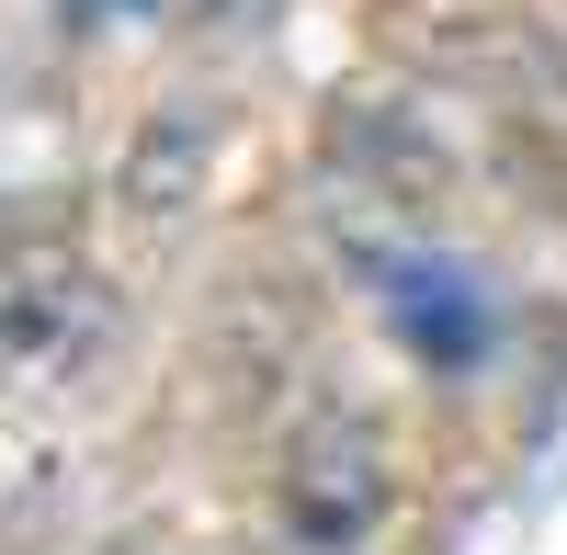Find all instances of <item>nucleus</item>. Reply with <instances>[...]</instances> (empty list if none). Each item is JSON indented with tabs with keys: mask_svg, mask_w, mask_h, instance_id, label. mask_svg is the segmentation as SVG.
Returning a JSON list of instances; mask_svg holds the SVG:
<instances>
[{
	"mask_svg": "<svg viewBox=\"0 0 567 555\" xmlns=\"http://www.w3.org/2000/svg\"><path fill=\"white\" fill-rule=\"evenodd\" d=\"M329 261L352 272L363 317L386 329V352L432 386H488L511 363V295L465 261L432 205H386V193H352L341 227H329Z\"/></svg>",
	"mask_w": 567,
	"mask_h": 555,
	"instance_id": "obj_1",
	"label": "nucleus"
},
{
	"mask_svg": "<svg viewBox=\"0 0 567 555\" xmlns=\"http://www.w3.org/2000/svg\"><path fill=\"white\" fill-rule=\"evenodd\" d=\"M261 522H272L284 555H374L386 522H398V465L374 442V420L307 408L261 465Z\"/></svg>",
	"mask_w": 567,
	"mask_h": 555,
	"instance_id": "obj_2",
	"label": "nucleus"
},
{
	"mask_svg": "<svg viewBox=\"0 0 567 555\" xmlns=\"http://www.w3.org/2000/svg\"><path fill=\"white\" fill-rule=\"evenodd\" d=\"M114 555H148V544H114Z\"/></svg>",
	"mask_w": 567,
	"mask_h": 555,
	"instance_id": "obj_5",
	"label": "nucleus"
},
{
	"mask_svg": "<svg viewBox=\"0 0 567 555\" xmlns=\"http://www.w3.org/2000/svg\"><path fill=\"white\" fill-rule=\"evenodd\" d=\"M114 329V295L80 250H0V363L58 375Z\"/></svg>",
	"mask_w": 567,
	"mask_h": 555,
	"instance_id": "obj_3",
	"label": "nucleus"
},
{
	"mask_svg": "<svg viewBox=\"0 0 567 555\" xmlns=\"http://www.w3.org/2000/svg\"><path fill=\"white\" fill-rule=\"evenodd\" d=\"M69 12H80V23H159L171 0H69Z\"/></svg>",
	"mask_w": 567,
	"mask_h": 555,
	"instance_id": "obj_4",
	"label": "nucleus"
}]
</instances>
